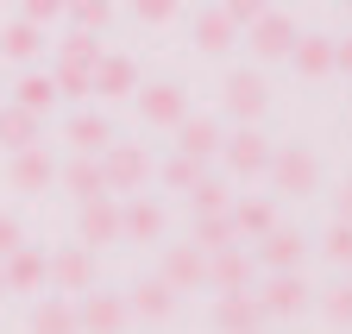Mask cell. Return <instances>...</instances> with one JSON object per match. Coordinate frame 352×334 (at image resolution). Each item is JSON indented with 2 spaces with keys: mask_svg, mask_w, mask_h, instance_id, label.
Instances as JSON below:
<instances>
[{
  "mask_svg": "<svg viewBox=\"0 0 352 334\" xmlns=\"http://www.w3.org/2000/svg\"><path fill=\"white\" fill-rule=\"evenodd\" d=\"M321 253H327L333 265H352V221H333V227H327V240H321Z\"/></svg>",
  "mask_w": 352,
  "mask_h": 334,
  "instance_id": "cell-36",
  "label": "cell"
},
{
  "mask_svg": "<svg viewBox=\"0 0 352 334\" xmlns=\"http://www.w3.org/2000/svg\"><path fill=\"white\" fill-rule=\"evenodd\" d=\"M139 114H145V127H176V120L189 114L183 82H145L139 89Z\"/></svg>",
  "mask_w": 352,
  "mask_h": 334,
  "instance_id": "cell-10",
  "label": "cell"
},
{
  "mask_svg": "<svg viewBox=\"0 0 352 334\" xmlns=\"http://www.w3.org/2000/svg\"><path fill=\"white\" fill-rule=\"evenodd\" d=\"M321 303H327V315H333L340 328H352V284H333V290H327Z\"/></svg>",
  "mask_w": 352,
  "mask_h": 334,
  "instance_id": "cell-39",
  "label": "cell"
},
{
  "mask_svg": "<svg viewBox=\"0 0 352 334\" xmlns=\"http://www.w3.org/2000/svg\"><path fill=\"white\" fill-rule=\"evenodd\" d=\"M333 70H346V76H352V38H346V45H333Z\"/></svg>",
  "mask_w": 352,
  "mask_h": 334,
  "instance_id": "cell-42",
  "label": "cell"
},
{
  "mask_svg": "<svg viewBox=\"0 0 352 334\" xmlns=\"http://www.w3.org/2000/svg\"><path fill=\"white\" fill-rule=\"evenodd\" d=\"M233 38H239V25L220 13V7H201V13H195V51L220 57V51H233Z\"/></svg>",
  "mask_w": 352,
  "mask_h": 334,
  "instance_id": "cell-21",
  "label": "cell"
},
{
  "mask_svg": "<svg viewBox=\"0 0 352 334\" xmlns=\"http://www.w3.org/2000/svg\"><path fill=\"white\" fill-rule=\"evenodd\" d=\"M126 297H107V290H95V297H82V309H76V328L82 334H120L126 328Z\"/></svg>",
  "mask_w": 352,
  "mask_h": 334,
  "instance_id": "cell-12",
  "label": "cell"
},
{
  "mask_svg": "<svg viewBox=\"0 0 352 334\" xmlns=\"http://www.w3.org/2000/svg\"><path fill=\"white\" fill-rule=\"evenodd\" d=\"M239 233H233V215L220 208V215H195V246L201 253H220V246H233Z\"/></svg>",
  "mask_w": 352,
  "mask_h": 334,
  "instance_id": "cell-30",
  "label": "cell"
},
{
  "mask_svg": "<svg viewBox=\"0 0 352 334\" xmlns=\"http://www.w3.org/2000/svg\"><path fill=\"white\" fill-rule=\"evenodd\" d=\"M296 38H302V32H296V19H283V13L271 7L264 19H252V25H245V51H252L258 63H277V57H289V51H296Z\"/></svg>",
  "mask_w": 352,
  "mask_h": 334,
  "instance_id": "cell-2",
  "label": "cell"
},
{
  "mask_svg": "<svg viewBox=\"0 0 352 334\" xmlns=\"http://www.w3.org/2000/svg\"><path fill=\"white\" fill-rule=\"evenodd\" d=\"M227 215H233V233L239 240H264V233L277 227V202H239V208H227Z\"/></svg>",
  "mask_w": 352,
  "mask_h": 334,
  "instance_id": "cell-27",
  "label": "cell"
},
{
  "mask_svg": "<svg viewBox=\"0 0 352 334\" xmlns=\"http://www.w3.org/2000/svg\"><path fill=\"white\" fill-rule=\"evenodd\" d=\"M0 278H7V290H19V297L44 290V253H32V246L7 253V259H0Z\"/></svg>",
  "mask_w": 352,
  "mask_h": 334,
  "instance_id": "cell-18",
  "label": "cell"
},
{
  "mask_svg": "<svg viewBox=\"0 0 352 334\" xmlns=\"http://www.w3.org/2000/svg\"><path fill=\"white\" fill-rule=\"evenodd\" d=\"M271 183H277V196H315V183H321V164H315V152H302V145H289V152H271Z\"/></svg>",
  "mask_w": 352,
  "mask_h": 334,
  "instance_id": "cell-3",
  "label": "cell"
},
{
  "mask_svg": "<svg viewBox=\"0 0 352 334\" xmlns=\"http://www.w3.org/2000/svg\"><path fill=\"white\" fill-rule=\"evenodd\" d=\"M51 82H57V95H69V101H88V95H95V82H88V70H51Z\"/></svg>",
  "mask_w": 352,
  "mask_h": 334,
  "instance_id": "cell-35",
  "label": "cell"
},
{
  "mask_svg": "<svg viewBox=\"0 0 352 334\" xmlns=\"http://www.w3.org/2000/svg\"><path fill=\"white\" fill-rule=\"evenodd\" d=\"M220 13H227V19L245 32L252 19H264V13H271V0H220Z\"/></svg>",
  "mask_w": 352,
  "mask_h": 334,
  "instance_id": "cell-37",
  "label": "cell"
},
{
  "mask_svg": "<svg viewBox=\"0 0 352 334\" xmlns=\"http://www.w3.org/2000/svg\"><path fill=\"white\" fill-rule=\"evenodd\" d=\"M346 13H352V0H346Z\"/></svg>",
  "mask_w": 352,
  "mask_h": 334,
  "instance_id": "cell-45",
  "label": "cell"
},
{
  "mask_svg": "<svg viewBox=\"0 0 352 334\" xmlns=\"http://www.w3.org/2000/svg\"><path fill=\"white\" fill-rule=\"evenodd\" d=\"M164 233V208L157 202H145V196H132V202H120V240H157Z\"/></svg>",
  "mask_w": 352,
  "mask_h": 334,
  "instance_id": "cell-17",
  "label": "cell"
},
{
  "mask_svg": "<svg viewBox=\"0 0 352 334\" xmlns=\"http://www.w3.org/2000/svg\"><path fill=\"white\" fill-rule=\"evenodd\" d=\"M38 139H44V120H38V114H25L19 101L0 107V145H7V152H25V145H38Z\"/></svg>",
  "mask_w": 352,
  "mask_h": 334,
  "instance_id": "cell-20",
  "label": "cell"
},
{
  "mask_svg": "<svg viewBox=\"0 0 352 334\" xmlns=\"http://www.w3.org/2000/svg\"><path fill=\"white\" fill-rule=\"evenodd\" d=\"M308 303H315V290L302 284V271H271V284H264V297H258V309H264V315H283V322H289V315H302Z\"/></svg>",
  "mask_w": 352,
  "mask_h": 334,
  "instance_id": "cell-9",
  "label": "cell"
},
{
  "mask_svg": "<svg viewBox=\"0 0 352 334\" xmlns=\"http://www.w3.org/2000/svg\"><path fill=\"white\" fill-rule=\"evenodd\" d=\"M264 107H271V82H264L258 70H233L227 76V114L239 120V127H258Z\"/></svg>",
  "mask_w": 352,
  "mask_h": 334,
  "instance_id": "cell-5",
  "label": "cell"
},
{
  "mask_svg": "<svg viewBox=\"0 0 352 334\" xmlns=\"http://www.w3.org/2000/svg\"><path fill=\"white\" fill-rule=\"evenodd\" d=\"M25 246V227H19V215H0V259L7 253H19Z\"/></svg>",
  "mask_w": 352,
  "mask_h": 334,
  "instance_id": "cell-41",
  "label": "cell"
},
{
  "mask_svg": "<svg viewBox=\"0 0 352 334\" xmlns=\"http://www.w3.org/2000/svg\"><path fill=\"white\" fill-rule=\"evenodd\" d=\"M38 51H44V25H32V19L0 25V57H7V63H32Z\"/></svg>",
  "mask_w": 352,
  "mask_h": 334,
  "instance_id": "cell-22",
  "label": "cell"
},
{
  "mask_svg": "<svg viewBox=\"0 0 352 334\" xmlns=\"http://www.w3.org/2000/svg\"><path fill=\"white\" fill-rule=\"evenodd\" d=\"M32 334H82L76 328V303H38L32 309Z\"/></svg>",
  "mask_w": 352,
  "mask_h": 334,
  "instance_id": "cell-31",
  "label": "cell"
},
{
  "mask_svg": "<svg viewBox=\"0 0 352 334\" xmlns=\"http://www.w3.org/2000/svg\"><path fill=\"white\" fill-rule=\"evenodd\" d=\"M195 177H201V164H195V158H183V152L164 164V189H176V196H189V189H195Z\"/></svg>",
  "mask_w": 352,
  "mask_h": 334,
  "instance_id": "cell-34",
  "label": "cell"
},
{
  "mask_svg": "<svg viewBox=\"0 0 352 334\" xmlns=\"http://www.w3.org/2000/svg\"><path fill=\"white\" fill-rule=\"evenodd\" d=\"M0 297H7V278H0Z\"/></svg>",
  "mask_w": 352,
  "mask_h": 334,
  "instance_id": "cell-44",
  "label": "cell"
},
{
  "mask_svg": "<svg viewBox=\"0 0 352 334\" xmlns=\"http://www.w3.org/2000/svg\"><path fill=\"white\" fill-rule=\"evenodd\" d=\"M220 139H227V133H220V120H176V152H183V158H195V164H208V158H220Z\"/></svg>",
  "mask_w": 352,
  "mask_h": 334,
  "instance_id": "cell-13",
  "label": "cell"
},
{
  "mask_svg": "<svg viewBox=\"0 0 352 334\" xmlns=\"http://www.w3.org/2000/svg\"><path fill=\"white\" fill-rule=\"evenodd\" d=\"M245 278H252V253H233V246L208 253V284L214 290H245Z\"/></svg>",
  "mask_w": 352,
  "mask_h": 334,
  "instance_id": "cell-23",
  "label": "cell"
},
{
  "mask_svg": "<svg viewBox=\"0 0 352 334\" xmlns=\"http://www.w3.org/2000/svg\"><path fill=\"white\" fill-rule=\"evenodd\" d=\"M63 13H69L76 32H101L113 19V0H63Z\"/></svg>",
  "mask_w": 352,
  "mask_h": 334,
  "instance_id": "cell-32",
  "label": "cell"
},
{
  "mask_svg": "<svg viewBox=\"0 0 352 334\" xmlns=\"http://www.w3.org/2000/svg\"><path fill=\"white\" fill-rule=\"evenodd\" d=\"M176 7H183V0H132L139 25H164V19H176Z\"/></svg>",
  "mask_w": 352,
  "mask_h": 334,
  "instance_id": "cell-38",
  "label": "cell"
},
{
  "mask_svg": "<svg viewBox=\"0 0 352 334\" xmlns=\"http://www.w3.org/2000/svg\"><path fill=\"white\" fill-rule=\"evenodd\" d=\"M95 95L101 101H126V95H139V63L132 57H120V51H101V63H95Z\"/></svg>",
  "mask_w": 352,
  "mask_h": 334,
  "instance_id": "cell-11",
  "label": "cell"
},
{
  "mask_svg": "<svg viewBox=\"0 0 352 334\" xmlns=\"http://www.w3.org/2000/svg\"><path fill=\"white\" fill-rule=\"evenodd\" d=\"M57 183H63L76 202H95V196H107V183H101V164L88 158V152H76V158L63 164V171H57Z\"/></svg>",
  "mask_w": 352,
  "mask_h": 334,
  "instance_id": "cell-19",
  "label": "cell"
},
{
  "mask_svg": "<svg viewBox=\"0 0 352 334\" xmlns=\"http://www.w3.org/2000/svg\"><path fill=\"white\" fill-rule=\"evenodd\" d=\"M289 63H296V76H327V70H333V38L302 32V38H296V51H289Z\"/></svg>",
  "mask_w": 352,
  "mask_h": 334,
  "instance_id": "cell-25",
  "label": "cell"
},
{
  "mask_svg": "<svg viewBox=\"0 0 352 334\" xmlns=\"http://www.w3.org/2000/svg\"><path fill=\"white\" fill-rule=\"evenodd\" d=\"M7 183L19 189V196H44L57 183V158L44 152V145H25V152H13V164H7Z\"/></svg>",
  "mask_w": 352,
  "mask_h": 334,
  "instance_id": "cell-7",
  "label": "cell"
},
{
  "mask_svg": "<svg viewBox=\"0 0 352 334\" xmlns=\"http://www.w3.org/2000/svg\"><path fill=\"white\" fill-rule=\"evenodd\" d=\"M13 101H19L25 114L44 120V114L57 107V82H51V76H38V70H25V76H19V89H13Z\"/></svg>",
  "mask_w": 352,
  "mask_h": 334,
  "instance_id": "cell-28",
  "label": "cell"
},
{
  "mask_svg": "<svg viewBox=\"0 0 352 334\" xmlns=\"http://www.w3.org/2000/svg\"><path fill=\"white\" fill-rule=\"evenodd\" d=\"M189 208L195 215H220V208H227V177H195V189H189Z\"/></svg>",
  "mask_w": 352,
  "mask_h": 334,
  "instance_id": "cell-33",
  "label": "cell"
},
{
  "mask_svg": "<svg viewBox=\"0 0 352 334\" xmlns=\"http://www.w3.org/2000/svg\"><path fill=\"white\" fill-rule=\"evenodd\" d=\"M340 221H352V177L340 183Z\"/></svg>",
  "mask_w": 352,
  "mask_h": 334,
  "instance_id": "cell-43",
  "label": "cell"
},
{
  "mask_svg": "<svg viewBox=\"0 0 352 334\" xmlns=\"http://www.w3.org/2000/svg\"><path fill=\"white\" fill-rule=\"evenodd\" d=\"M63 13V0H19V19H32V25H51Z\"/></svg>",
  "mask_w": 352,
  "mask_h": 334,
  "instance_id": "cell-40",
  "label": "cell"
},
{
  "mask_svg": "<svg viewBox=\"0 0 352 334\" xmlns=\"http://www.w3.org/2000/svg\"><path fill=\"white\" fill-rule=\"evenodd\" d=\"M69 145L88 152V158H101V152L113 145V120H107V114H76V120H69Z\"/></svg>",
  "mask_w": 352,
  "mask_h": 334,
  "instance_id": "cell-24",
  "label": "cell"
},
{
  "mask_svg": "<svg viewBox=\"0 0 352 334\" xmlns=\"http://www.w3.org/2000/svg\"><path fill=\"white\" fill-rule=\"evenodd\" d=\"M57 63H63V70H88V76H95V63H101L95 32H69L63 45H57Z\"/></svg>",
  "mask_w": 352,
  "mask_h": 334,
  "instance_id": "cell-29",
  "label": "cell"
},
{
  "mask_svg": "<svg viewBox=\"0 0 352 334\" xmlns=\"http://www.w3.org/2000/svg\"><path fill=\"white\" fill-rule=\"evenodd\" d=\"M44 284H57L63 297H82L88 284H95V259H88V246H63V253L44 259Z\"/></svg>",
  "mask_w": 352,
  "mask_h": 334,
  "instance_id": "cell-6",
  "label": "cell"
},
{
  "mask_svg": "<svg viewBox=\"0 0 352 334\" xmlns=\"http://www.w3.org/2000/svg\"><path fill=\"white\" fill-rule=\"evenodd\" d=\"M258 322H264L258 297H245V290H220V303H214V328L220 334H258Z\"/></svg>",
  "mask_w": 352,
  "mask_h": 334,
  "instance_id": "cell-14",
  "label": "cell"
},
{
  "mask_svg": "<svg viewBox=\"0 0 352 334\" xmlns=\"http://www.w3.org/2000/svg\"><path fill=\"white\" fill-rule=\"evenodd\" d=\"M76 233L88 253H101V246L120 240V202L113 196H95V202H82V215H76Z\"/></svg>",
  "mask_w": 352,
  "mask_h": 334,
  "instance_id": "cell-8",
  "label": "cell"
},
{
  "mask_svg": "<svg viewBox=\"0 0 352 334\" xmlns=\"http://www.w3.org/2000/svg\"><path fill=\"white\" fill-rule=\"evenodd\" d=\"M126 309H132V315H145V322H164V315L176 309V290H170L164 278H145V284L126 297Z\"/></svg>",
  "mask_w": 352,
  "mask_h": 334,
  "instance_id": "cell-26",
  "label": "cell"
},
{
  "mask_svg": "<svg viewBox=\"0 0 352 334\" xmlns=\"http://www.w3.org/2000/svg\"><path fill=\"white\" fill-rule=\"evenodd\" d=\"M220 158H227L233 177H264L271 171V139H264L258 127H239V133L220 139Z\"/></svg>",
  "mask_w": 352,
  "mask_h": 334,
  "instance_id": "cell-4",
  "label": "cell"
},
{
  "mask_svg": "<svg viewBox=\"0 0 352 334\" xmlns=\"http://www.w3.org/2000/svg\"><path fill=\"white\" fill-rule=\"evenodd\" d=\"M302 253H308V240H302L296 227H283V221L258 240V259L271 265V271H302Z\"/></svg>",
  "mask_w": 352,
  "mask_h": 334,
  "instance_id": "cell-15",
  "label": "cell"
},
{
  "mask_svg": "<svg viewBox=\"0 0 352 334\" xmlns=\"http://www.w3.org/2000/svg\"><path fill=\"white\" fill-rule=\"evenodd\" d=\"M95 164H101L107 196H139V189H145V171H151V164H145V152H139V145H120V139H113Z\"/></svg>",
  "mask_w": 352,
  "mask_h": 334,
  "instance_id": "cell-1",
  "label": "cell"
},
{
  "mask_svg": "<svg viewBox=\"0 0 352 334\" xmlns=\"http://www.w3.org/2000/svg\"><path fill=\"white\" fill-rule=\"evenodd\" d=\"M164 284L170 290H201L208 284V253L189 240V246H176V253H164Z\"/></svg>",
  "mask_w": 352,
  "mask_h": 334,
  "instance_id": "cell-16",
  "label": "cell"
}]
</instances>
